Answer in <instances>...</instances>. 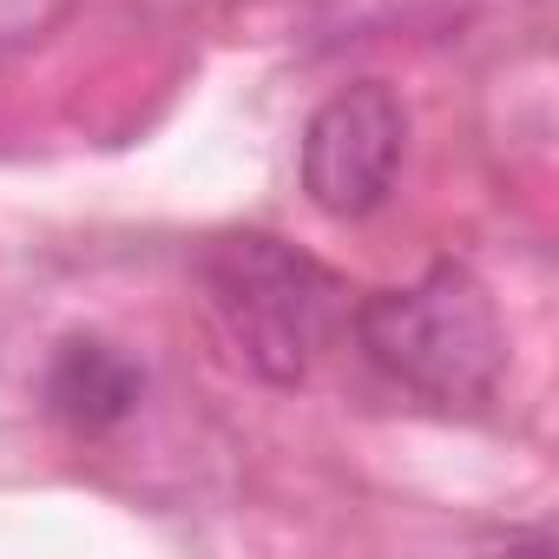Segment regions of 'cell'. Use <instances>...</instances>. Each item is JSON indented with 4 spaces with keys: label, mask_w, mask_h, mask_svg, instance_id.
<instances>
[{
    "label": "cell",
    "mask_w": 559,
    "mask_h": 559,
    "mask_svg": "<svg viewBox=\"0 0 559 559\" xmlns=\"http://www.w3.org/2000/svg\"><path fill=\"white\" fill-rule=\"evenodd\" d=\"M349 330L382 382L441 415H480L500 395L507 330L487 284L454 257L428 263L415 284L369 290L362 304H349Z\"/></svg>",
    "instance_id": "cell-1"
},
{
    "label": "cell",
    "mask_w": 559,
    "mask_h": 559,
    "mask_svg": "<svg viewBox=\"0 0 559 559\" xmlns=\"http://www.w3.org/2000/svg\"><path fill=\"white\" fill-rule=\"evenodd\" d=\"M198 284L230 356L270 389L310 382L330 336L349 323V284L276 230H217L198 250Z\"/></svg>",
    "instance_id": "cell-2"
},
{
    "label": "cell",
    "mask_w": 559,
    "mask_h": 559,
    "mask_svg": "<svg viewBox=\"0 0 559 559\" xmlns=\"http://www.w3.org/2000/svg\"><path fill=\"white\" fill-rule=\"evenodd\" d=\"M402 152H408V106L389 80H356V86H336L310 126H304V145H297V178H304V198L336 217V224H356V217H376L389 198H395V178H402Z\"/></svg>",
    "instance_id": "cell-3"
},
{
    "label": "cell",
    "mask_w": 559,
    "mask_h": 559,
    "mask_svg": "<svg viewBox=\"0 0 559 559\" xmlns=\"http://www.w3.org/2000/svg\"><path fill=\"white\" fill-rule=\"evenodd\" d=\"M40 402L73 435H112L145 402V369L106 336H60L40 369Z\"/></svg>",
    "instance_id": "cell-4"
}]
</instances>
